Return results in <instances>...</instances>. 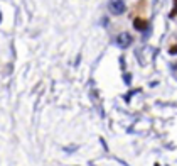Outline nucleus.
<instances>
[{
  "mask_svg": "<svg viewBox=\"0 0 177 166\" xmlns=\"http://www.w3.org/2000/svg\"><path fill=\"white\" fill-rule=\"evenodd\" d=\"M175 14H177V2H175V10L172 12V15H175Z\"/></svg>",
  "mask_w": 177,
  "mask_h": 166,
  "instance_id": "nucleus-5",
  "label": "nucleus"
},
{
  "mask_svg": "<svg viewBox=\"0 0 177 166\" xmlns=\"http://www.w3.org/2000/svg\"><path fill=\"white\" fill-rule=\"evenodd\" d=\"M108 9H110V12H112L113 15H122V14H125L126 5H125L123 0H112L110 5H108Z\"/></svg>",
  "mask_w": 177,
  "mask_h": 166,
  "instance_id": "nucleus-1",
  "label": "nucleus"
},
{
  "mask_svg": "<svg viewBox=\"0 0 177 166\" xmlns=\"http://www.w3.org/2000/svg\"><path fill=\"white\" fill-rule=\"evenodd\" d=\"M169 53L170 54H177V46H172V48L169 49Z\"/></svg>",
  "mask_w": 177,
  "mask_h": 166,
  "instance_id": "nucleus-4",
  "label": "nucleus"
},
{
  "mask_svg": "<svg viewBox=\"0 0 177 166\" xmlns=\"http://www.w3.org/2000/svg\"><path fill=\"white\" fill-rule=\"evenodd\" d=\"M133 27L137 31H145V29H147V22H145L143 19H135V20H133Z\"/></svg>",
  "mask_w": 177,
  "mask_h": 166,
  "instance_id": "nucleus-3",
  "label": "nucleus"
},
{
  "mask_svg": "<svg viewBox=\"0 0 177 166\" xmlns=\"http://www.w3.org/2000/svg\"><path fill=\"white\" fill-rule=\"evenodd\" d=\"M0 17H2V15H0Z\"/></svg>",
  "mask_w": 177,
  "mask_h": 166,
  "instance_id": "nucleus-6",
  "label": "nucleus"
},
{
  "mask_svg": "<svg viewBox=\"0 0 177 166\" xmlns=\"http://www.w3.org/2000/svg\"><path fill=\"white\" fill-rule=\"evenodd\" d=\"M132 42H133V37H132V34H128V32H122V34H118V37H116V44H118V48H122V49H126Z\"/></svg>",
  "mask_w": 177,
  "mask_h": 166,
  "instance_id": "nucleus-2",
  "label": "nucleus"
}]
</instances>
